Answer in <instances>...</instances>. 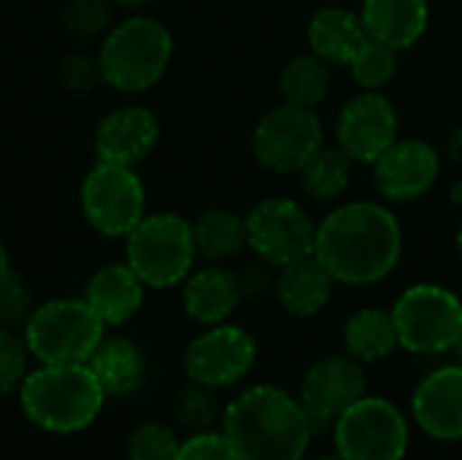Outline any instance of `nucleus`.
I'll use <instances>...</instances> for the list:
<instances>
[{
    "instance_id": "41",
    "label": "nucleus",
    "mask_w": 462,
    "mask_h": 460,
    "mask_svg": "<svg viewBox=\"0 0 462 460\" xmlns=\"http://www.w3.org/2000/svg\"><path fill=\"white\" fill-rule=\"evenodd\" d=\"M452 352H455V358H457V363H460V366H462V336H460V342L455 344V350H452Z\"/></svg>"
},
{
    "instance_id": "9",
    "label": "nucleus",
    "mask_w": 462,
    "mask_h": 460,
    "mask_svg": "<svg viewBox=\"0 0 462 460\" xmlns=\"http://www.w3.org/2000/svg\"><path fill=\"white\" fill-rule=\"evenodd\" d=\"M81 211L100 236L127 239L146 217V190L135 168L97 160L81 182Z\"/></svg>"
},
{
    "instance_id": "2",
    "label": "nucleus",
    "mask_w": 462,
    "mask_h": 460,
    "mask_svg": "<svg viewBox=\"0 0 462 460\" xmlns=\"http://www.w3.org/2000/svg\"><path fill=\"white\" fill-rule=\"evenodd\" d=\"M222 434L238 460H303L314 437L300 401L276 385L238 393L225 407Z\"/></svg>"
},
{
    "instance_id": "31",
    "label": "nucleus",
    "mask_w": 462,
    "mask_h": 460,
    "mask_svg": "<svg viewBox=\"0 0 462 460\" xmlns=\"http://www.w3.org/2000/svg\"><path fill=\"white\" fill-rule=\"evenodd\" d=\"M181 442L165 423H141L127 439V460H176Z\"/></svg>"
},
{
    "instance_id": "42",
    "label": "nucleus",
    "mask_w": 462,
    "mask_h": 460,
    "mask_svg": "<svg viewBox=\"0 0 462 460\" xmlns=\"http://www.w3.org/2000/svg\"><path fill=\"white\" fill-rule=\"evenodd\" d=\"M455 244H457V255H460V260H462V222H460V228H457V239H455Z\"/></svg>"
},
{
    "instance_id": "10",
    "label": "nucleus",
    "mask_w": 462,
    "mask_h": 460,
    "mask_svg": "<svg viewBox=\"0 0 462 460\" xmlns=\"http://www.w3.org/2000/svg\"><path fill=\"white\" fill-rule=\"evenodd\" d=\"M244 222L246 247L257 260L273 268H284L314 255L317 222L292 198H263L249 209Z\"/></svg>"
},
{
    "instance_id": "13",
    "label": "nucleus",
    "mask_w": 462,
    "mask_h": 460,
    "mask_svg": "<svg viewBox=\"0 0 462 460\" xmlns=\"http://www.w3.org/2000/svg\"><path fill=\"white\" fill-rule=\"evenodd\" d=\"M365 396V371L363 363L349 352L328 355L317 361L300 382V407L309 418L311 434H325L333 423Z\"/></svg>"
},
{
    "instance_id": "30",
    "label": "nucleus",
    "mask_w": 462,
    "mask_h": 460,
    "mask_svg": "<svg viewBox=\"0 0 462 460\" xmlns=\"http://www.w3.org/2000/svg\"><path fill=\"white\" fill-rule=\"evenodd\" d=\"M114 3L111 0H65L62 5V27L81 41L95 35H106L111 27Z\"/></svg>"
},
{
    "instance_id": "8",
    "label": "nucleus",
    "mask_w": 462,
    "mask_h": 460,
    "mask_svg": "<svg viewBox=\"0 0 462 460\" xmlns=\"http://www.w3.org/2000/svg\"><path fill=\"white\" fill-rule=\"evenodd\" d=\"M341 460H403L409 450L406 415L382 396H363L333 423Z\"/></svg>"
},
{
    "instance_id": "29",
    "label": "nucleus",
    "mask_w": 462,
    "mask_h": 460,
    "mask_svg": "<svg viewBox=\"0 0 462 460\" xmlns=\"http://www.w3.org/2000/svg\"><path fill=\"white\" fill-rule=\"evenodd\" d=\"M217 390L189 382L176 393L173 401V420L179 428L189 431V434H200V431H211L214 420H217Z\"/></svg>"
},
{
    "instance_id": "21",
    "label": "nucleus",
    "mask_w": 462,
    "mask_h": 460,
    "mask_svg": "<svg viewBox=\"0 0 462 460\" xmlns=\"http://www.w3.org/2000/svg\"><path fill=\"white\" fill-rule=\"evenodd\" d=\"M360 19L371 38L401 52L422 38L430 8L428 0H363Z\"/></svg>"
},
{
    "instance_id": "1",
    "label": "nucleus",
    "mask_w": 462,
    "mask_h": 460,
    "mask_svg": "<svg viewBox=\"0 0 462 460\" xmlns=\"http://www.w3.org/2000/svg\"><path fill=\"white\" fill-rule=\"evenodd\" d=\"M401 255L403 228L384 203L349 201L317 225L314 258L338 285H376L398 268Z\"/></svg>"
},
{
    "instance_id": "24",
    "label": "nucleus",
    "mask_w": 462,
    "mask_h": 460,
    "mask_svg": "<svg viewBox=\"0 0 462 460\" xmlns=\"http://www.w3.org/2000/svg\"><path fill=\"white\" fill-rule=\"evenodd\" d=\"M401 347L393 312L368 306L355 312L344 325V350L360 363H379Z\"/></svg>"
},
{
    "instance_id": "36",
    "label": "nucleus",
    "mask_w": 462,
    "mask_h": 460,
    "mask_svg": "<svg viewBox=\"0 0 462 460\" xmlns=\"http://www.w3.org/2000/svg\"><path fill=\"white\" fill-rule=\"evenodd\" d=\"M273 266L268 263H252L246 266L244 271H238V282H241V293L244 298H257V296H265L268 290H273L276 285V277L271 274Z\"/></svg>"
},
{
    "instance_id": "37",
    "label": "nucleus",
    "mask_w": 462,
    "mask_h": 460,
    "mask_svg": "<svg viewBox=\"0 0 462 460\" xmlns=\"http://www.w3.org/2000/svg\"><path fill=\"white\" fill-rule=\"evenodd\" d=\"M14 268H11V255H8V247H5V241H3V236H0V282L11 274Z\"/></svg>"
},
{
    "instance_id": "12",
    "label": "nucleus",
    "mask_w": 462,
    "mask_h": 460,
    "mask_svg": "<svg viewBox=\"0 0 462 460\" xmlns=\"http://www.w3.org/2000/svg\"><path fill=\"white\" fill-rule=\"evenodd\" d=\"M257 361V344L249 331L219 323L208 325L200 336L187 344L184 371L189 382L206 385L211 390L233 388L241 382Z\"/></svg>"
},
{
    "instance_id": "26",
    "label": "nucleus",
    "mask_w": 462,
    "mask_h": 460,
    "mask_svg": "<svg viewBox=\"0 0 462 460\" xmlns=\"http://www.w3.org/2000/svg\"><path fill=\"white\" fill-rule=\"evenodd\" d=\"M330 81H333V65L311 52V54L292 57L282 68L279 92H282L284 103L303 106V108H317L328 98Z\"/></svg>"
},
{
    "instance_id": "4",
    "label": "nucleus",
    "mask_w": 462,
    "mask_h": 460,
    "mask_svg": "<svg viewBox=\"0 0 462 460\" xmlns=\"http://www.w3.org/2000/svg\"><path fill=\"white\" fill-rule=\"evenodd\" d=\"M97 57L106 84L127 95L146 92L173 60V35L160 19L135 14L108 27Z\"/></svg>"
},
{
    "instance_id": "32",
    "label": "nucleus",
    "mask_w": 462,
    "mask_h": 460,
    "mask_svg": "<svg viewBox=\"0 0 462 460\" xmlns=\"http://www.w3.org/2000/svg\"><path fill=\"white\" fill-rule=\"evenodd\" d=\"M35 306L38 304L32 298L30 285L16 271H11L0 282V328L22 331L27 325V320L32 317Z\"/></svg>"
},
{
    "instance_id": "18",
    "label": "nucleus",
    "mask_w": 462,
    "mask_h": 460,
    "mask_svg": "<svg viewBox=\"0 0 462 460\" xmlns=\"http://www.w3.org/2000/svg\"><path fill=\"white\" fill-rule=\"evenodd\" d=\"M143 293L146 285L127 263H108L89 277L84 301L106 328H116L138 314Z\"/></svg>"
},
{
    "instance_id": "16",
    "label": "nucleus",
    "mask_w": 462,
    "mask_h": 460,
    "mask_svg": "<svg viewBox=\"0 0 462 460\" xmlns=\"http://www.w3.org/2000/svg\"><path fill=\"white\" fill-rule=\"evenodd\" d=\"M157 141L160 122L146 106H119L97 122L92 146L100 163L135 168L154 152Z\"/></svg>"
},
{
    "instance_id": "15",
    "label": "nucleus",
    "mask_w": 462,
    "mask_h": 460,
    "mask_svg": "<svg viewBox=\"0 0 462 460\" xmlns=\"http://www.w3.org/2000/svg\"><path fill=\"white\" fill-rule=\"evenodd\" d=\"M374 187L390 203H409L433 190L441 157L439 149L422 138H395L371 165Z\"/></svg>"
},
{
    "instance_id": "27",
    "label": "nucleus",
    "mask_w": 462,
    "mask_h": 460,
    "mask_svg": "<svg viewBox=\"0 0 462 460\" xmlns=\"http://www.w3.org/2000/svg\"><path fill=\"white\" fill-rule=\"evenodd\" d=\"M352 157L336 144V146H319L314 157L298 171L300 187L314 201H336L346 192L352 182Z\"/></svg>"
},
{
    "instance_id": "34",
    "label": "nucleus",
    "mask_w": 462,
    "mask_h": 460,
    "mask_svg": "<svg viewBox=\"0 0 462 460\" xmlns=\"http://www.w3.org/2000/svg\"><path fill=\"white\" fill-rule=\"evenodd\" d=\"M27 358L30 350L24 344V336L0 328V396H8L16 388H22L27 377Z\"/></svg>"
},
{
    "instance_id": "19",
    "label": "nucleus",
    "mask_w": 462,
    "mask_h": 460,
    "mask_svg": "<svg viewBox=\"0 0 462 460\" xmlns=\"http://www.w3.org/2000/svg\"><path fill=\"white\" fill-rule=\"evenodd\" d=\"M244 298L238 271L225 266H206L184 279L181 306L187 317L198 325H219L236 312Z\"/></svg>"
},
{
    "instance_id": "17",
    "label": "nucleus",
    "mask_w": 462,
    "mask_h": 460,
    "mask_svg": "<svg viewBox=\"0 0 462 460\" xmlns=\"http://www.w3.org/2000/svg\"><path fill=\"white\" fill-rule=\"evenodd\" d=\"M414 423L439 442L462 439V366H441L430 371L411 396Z\"/></svg>"
},
{
    "instance_id": "39",
    "label": "nucleus",
    "mask_w": 462,
    "mask_h": 460,
    "mask_svg": "<svg viewBox=\"0 0 462 460\" xmlns=\"http://www.w3.org/2000/svg\"><path fill=\"white\" fill-rule=\"evenodd\" d=\"M452 155H455V160L462 157V130H455V136H452Z\"/></svg>"
},
{
    "instance_id": "40",
    "label": "nucleus",
    "mask_w": 462,
    "mask_h": 460,
    "mask_svg": "<svg viewBox=\"0 0 462 460\" xmlns=\"http://www.w3.org/2000/svg\"><path fill=\"white\" fill-rule=\"evenodd\" d=\"M452 203H455V206H462V179L460 182H455V187H452Z\"/></svg>"
},
{
    "instance_id": "35",
    "label": "nucleus",
    "mask_w": 462,
    "mask_h": 460,
    "mask_svg": "<svg viewBox=\"0 0 462 460\" xmlns=\"http://www.w3.org/2000/svg\"><path fill=\"white\" fill-rule=\"evenodd\" d=\"M176 460H238L227 437L214 434V431H200L189 434L187 442H181L179 458Z\"/></svg>"
},
{
    "instance_id": "5",
    "label": "nucleus",
    "mask_w": 462,
    "mask_h": 460,
    "mask_svg": "<svg viewBox=\"0 0 462 460\" xmlns=\"http://www.w3.org/2000/svg\"><path fill=\"white\" fill-rule=\"evenodd\" d=\"M198 249L192 222L181 214H146L125 241V263L152 290L181 285L195 266Z\"/></svg>"
},
{
    "instance_id": "11",
    "label": "nucleus",
    "mask_w": 462,
    "mask_h": 460,
    "mask_svg": "<svg viewBox=\"0 0 462 460\" xmlns=\"http://www.w3.org/2000/svg\"><path fill=\"white\" fill-rule=\"evenodd\" d=\"M322 144L325 127L317 111L284 100L263 114L252 130V155L273 174H298Z\"/></svg>"
},
{
    "instance_id": "23",
    "label": "nucleus",
    "mask_w": 462,
    "mask_h": 460,
    "mask_svg": "<svg viewBox=\"0 0 462 460\" xmlns=\"http://www.w3.org/2000/svg\"><path fill=\"white\" fill-rule=\"evenodd\" d=\"M87 366L97 377L106 396H127L138 390L146 377V358L141 347L125 336H103Z\"/></svg>"
},
{
    "instance_id": "43",
    "label": "nucleus",
    "mask_w": 462,
    "mask_h": 460,
    "mask_svg": "<svg viewBox=\"0 0 462 460\" xmlns=\"http://www.w3.org/2000/svg\"><path fill=\"white\" fill-rule=\"evenodd\" d=\"M317 460H341L338 455H325V458H317Z\"/></svg>"
},
{
    "instance_id": "3",
    "label": "nucleus",
    "mask_w": 462,
    "mask_h": 460,
    "mask_svg": "<svg viewBox=\"0 0 462 460\" xmlns=\"http://www.w3.org/2000/svg\"><path fill=\"white\" fill-rule=\"evenodd\" d=\"M19 401L32 426L49 434H76L95 423L106 393L87 363L41 366L19 388Z\"/></svg>"
},
{
    "instance_id": "14",
    "label": "nucleus",
    "mask_w": 462,
    "mask_h": 460,
    "mask_svg": "<svg viewBox=\"0 0 462 460\" xmlns=\"http://www.w3.org/2000/svg\"><path fill=\"white\" fill-rule=\"evenodd\" d=\"M398 138V111L379 89H363L338 114L336 144L352 163L374 165L376 157Z\"/></svg>"
},
{
    "instance_id": "7",
    "label": "nucleus",
    "mask_w": 462,
    "mask_h": 460,
    "mask_svg": "<svg viewBox=\"0 0 462 460\" xmlns=\"http://www.w3.org/2000/svg\"><path fill=\"white\" fill-rule=\"evenodd\" d=\"M398 342L411 355L452 352L462 336V298L436 282L406 287L390 309Z\"/></svg>"
},
{
    "instance_id": "6",
    "label": "nucleus",
    "mask_w": 462,
    "mask_h": 460,
    "mask_svg": "<svg viewBox=\"0 0 462 460\" xmlns=\"http://www.w3.org/2000/svg\"><path fill=\"white\" fill-rule=\"evenodd\" d=\"M106 325L95 317L84 298H51L38 304L22 328L24 344L41 366L89 363L103 342Z\"/></svg>"
},
{
    "instance_id": "33",
    "label": "nucleus",
    "mask_w": 462,
    "mask_h": 460,
    "mask_svg": "<svg viewBox=\"0 0 462 460\" xmlns=\"http://www.w3.org/2000/svg\"><path fill=\"white\" fill-rule=\"evenodd\" d=\"M60 84L73 95H87L103 81V65L97 54L89 52H70L57 65Z\"/></svg>"
},
{
    "instance_id": "38",
    "label": "nucleus",
    "mask_w": 462,
    "mask_h": 460,
    "mask_svg": "<svg viewBox=\"0 0 462 460\" xmlns=\"http://www.w3.org/2000/svg\"><path fill=\"white\" fill-rule=\"evenodd\" d=\"M111 3L119 5V8H143V5H149L154 0H111Z\"/></svg>"
},
{
    "instance_id": "20",
    "label": "nucleus",
    "mask_w": 462,
    "mask_h": 460,
    "mask_svg": "<svg viewBox=\"0 0 462 460\" xmlns=\"http://www.w3.org/2000/svg\"><path fill=\"white\" fill-rule=\"evenodd\" d=\"M336 285L338 282L333 279V274L314 255H309L303 260L279 268L273 296L290 317L303 320L319 314L330 304Z\"/></svg>"
},
{
    "instance_id": "28",
    "label": "nucleus",
    "mask_w": 462,
    "mask_h": 460,
    "mask_svg": "<svg viewBox=\"0 0 462 460\" xmlns=\"http://www.w3.org/2000/svg\"><path fill=\"white\" fill-rule=\"evenodd\" d=\"M346 68L363 89H382L398 73V49L368 35Z\"/></svg>"
},
{
    "instance_id": "22",
    "label": "nucleus",
    "mask_w": 462,
    "mask_h": 460,
    "mask_svg": "<svg viewBox=\"0 0 462 460\" xmlns=\"http://www.w3.org/2000/svg\"><path fill=\"white\" fill-rule=\"evenodd\" d=\"M306 35H309L311 52L330 65H349L355 52L368 38L360 14L341 8V5L319 8L309 22Z\"/></svg>"
},
{
    "instance_id": "25",
    "label": "nucleus",
    "mask_w": 462,
    "mask_h": 460,
    "mask_svg": "<svg viewBox=\"0 0 462 460\" xmlns=\"http://www.w3.org/2000/svg\"><path fill=\"white\" fill-rule=\"evenodd\" d=\"M192 239L198 258L211 263L233 260L246 247V222L230 209H208L192 222Z\"/></svg>"
}]
</instances>
